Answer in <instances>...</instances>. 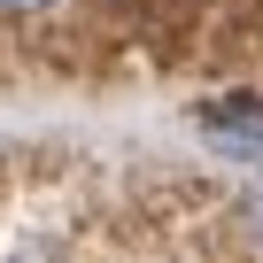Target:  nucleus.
Here are the masks:
<instances>
[{"label":"nucleus","mask_w":263,"mask_h":263,"mask_svg":"<svg viewBox=\"0 0 263 263\" xmlns=\"http://www.w3.org/2000/svg\"><path fill=\"white\" fill-rule=\"evenodd\" d=\"M201 132H209V147L240 155V163H263V93H224L201 108Z\"/></svg>","instance_id":"obj_1"},{"label":"nucleus","mask_w":263,"mask_h":263,"mask_svg":"<svg viewBox=\"0 0 263 263\" xmlns=\"http://www.w3.org/2000/svg\"><path fill=\"white\" fill-rule=\"evenodd\" d=\"M39 8H54V0H0V16H39Z\"/></svg>","instance_id":"obj_2"},{"label":"nucleus","mask_w":263,"mask_h":263,"mask_svg":"<svg viewBox=\"0 0 263 263\" xmlns=\"http://www.w3.org/2000/svg\"><path fill=\"white\" fill-rule=\"evenodd\" d=\"M255 240H263V209H255Z\"/></svg>","instance_id":"obj_3"}]
</instances>
